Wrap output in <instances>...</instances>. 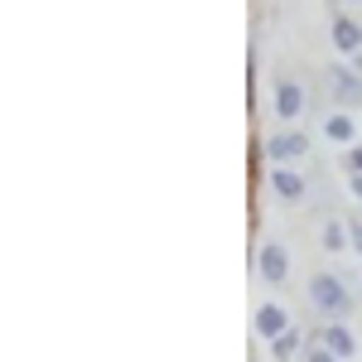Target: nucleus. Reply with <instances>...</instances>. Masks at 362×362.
I'll use <instances>...</instances> for the list:
<instances>
[{"mask_svg":"<svg viewBox=\"0 0 362 362\" xmlns=\"http://www.w3.org/2000/svg\"><path fill=\"white\" fill-rule=\"evenodd\" d=\"M343 232H348V223H334V218H329V223H324V247H329V251H343V242H348Z\"/></svg>","mask_w":362,"mask_h":362,"instance_id":"obj_12","label":"nucleus"},{"mask_svg":"<svg viewBox=\"0 0 362 362\" xmlns=\"http://www.w3.org/2000/svg\"><path fill=\"white\" fill-rule=\"evenodd\" d=\"M305 353V338H300V329H285V334L271 343V358L276 362H290V358H300Z\"/></svg>","mask_w":362,"mask_h":362,"instance_id":"obj_11","label":"nucleus"},{"mask_svg":"<svg viewBox=\"0 0 362 362\" xmlns=\"http://www.w3.org/2000/svg\"><path fill=\"white\" fill-rule=\"evenodd\" d=\"M329 92H334V102L343 112H358L362 107V78L353 68H329Z\"/></svg>","mask_w":362,"mask_h":362,"instance_id":"obj_4","label":"nucleus"},{"mask_svg":"<svg viewBox=\"0 0 362 362\" xmlns=\"http://www.w3.org/2000/svg\"><path fill=\"white\" fill-rule=\"evenodd\" d=\"M276 116L280 121H300L305 116V87L295 83V78L276 83Z\"/></svg>","mask_w":362,"mask_h":362,"instance_id":"obj_6","label":"nucleus"},{"mask_svg":"<svg viewBox=\"0 0 362 362\" xmlns=\"http://www.w3.org/2000/svg\"><path fill=\"white\" fill-rule=\"evenodd\" d=\"M285 329H295V324H290V314H285L280 305H261V309H256V334H261V338L276 343Z\"/></svg>","mask_w":362,"mask_h":362,"instance_id":"obj_9","label":"nucleus"},{"mask_svg":"<svg viewBox=\"0 0 362 362\" xmlns=\"http://www.w3.org/2000/svg\"><path fill=\"white\" fill-rule=\"evenodd\" d=\"M324 136H329V140H343V145L353 150V136H358V121H353V112H334L329 121H324Z\"/></svg>","mask_w":362,"mask_h":362,"instance_id":"obj_10","label":"nucleus"},{"mask_svg":"<svg viewBox=\"0 0 362 362\" xmlns=\"http://www.w3.org/2000/svg\"><path fill=\"white\" fill-rule=\"evenodd\" d=\"M309 305L319 309L324 319H348L353 314V295H348V285L338 276H309Z\"/></svg>","mask_w":362,"mask_h":362,"instance_id":"obj_1","label":"nucleus"},{"mask_svg":"<svg viewBox=\"0 0 362 362\" xmlns=\"http://www.w3.org/2000/svg\"><path fill=\"white\" fill-rule=\"evenodd\" d=\"M266 160H271V165H290V169H295V160H309V136H305V131H295V126L276 131V136L266 140Z\"/></svg>","mask_w":362,"mask_h":362,"instance_id":"obj_2","label":"nucleus"},{"mask_svg":"<svg viewBox=\"0 0 362 362\" xmlns=\"http://www.w3.org/2000/svg\"><path fill=\"white\" fill-rule=\"evenodd\" d=\"M348 237H353V247L362 251V218H353V223H348Z\"/></svg>","mask_w":362,"mask_h":362,"instance_id":"obj_15","label":"nucleus"},{"mask_svg":"<svg viewBox=\"0 0 362 362\" xmlns=\"http://www.w3.org/2000/svg\"><path fill=\"white\" fill-rule=\"evenodd\" d=\"M353 73H358V78H362V54H358V58H353Z\"/></svg>","mask_w":362,"mask_h":362,"instance_id":"obj_17","label":"nucleus"},{"mask_svg":"<svg viewBox=\"0 0 362 362\" xmlns=\"http://www.w3.org/2000/svg\"><path fill=\"white\" fill-rule=\"evenodd\" d=\"M319 343H324V348H329L338 362H348L353 353H358V338L348 334V324H343V319H324V329H319Z\"/></svg>","mask_w":362,"mask_h":362,"instance_id":"obj_5","label":"nucleus"},{"mask_svg":"<svg viewBox=\"0 0 362 362\" xmlns=\"http://www.w3.org/2000/svg\"><path fill=\"white\" fill-rule=\"evenodd\" d=\"M343 5H362V0H343Z\"/></svg>","mask_w":362,"mask_h":362,"instance_id":"obj_18","label":"nucleus"},{"mask_svg":"<svg viewBox=\"0 0 362 362\" xmlns=\"http://www.w3.org/2000/svg\"><path fill=\"white\" fill-rule=\"evenodd\" d=\"M271 189H276V198H285V203H305V179L290 165H271Z\"/></svg>","mask_w":362,"mask_h":362,"instance_id":"obj_8","label":"nucleus"},{"mask_svg":"<svg viewBox=\"0 0 362 362\" xmlns=\"http://www.w3.org/2000/svg\"><path fill=\"white\" fill-rule=\"evenodd\" d=\"M343 165H348V174H362V145H353V150L343 155Z\"/></svg>","mask_w":362,"mask_h":362,"instance_id":"obj_13","label":"nucleus"},{"mask_svg":"<svg viewBox=\"0 0 362 362\" xmlns=\"http://www.w3.org/2000/svg\"><path fill=\"white\" fill-rule=\"evenodd\" d=\"M329 34H334V49L348 58L362 54V25L358 20H348V15H334V25H329Z\"/></svg>","mask_w":362,"mask_h":362,"instance_id":"obj_7","label":"nucleus"},{"mask_svg":"<svg viewBox=\"0 0 362 362\" xmlns=\"http://www.w3.org/2000/svg\"><path fill=\"white\" fill-rule=\"evenodd\" d=\"M348 189H353V198L362 203V174H353V179H348Z\"/></svg>","mask_w":362,"mask_h":362,"instance_id":"obj_16","label":"nucleus"},{"mask_svg":"<svg viewBox=\"0 0 362 362\" xmlns=\"http://www.w3.org/2000/svg\"><path fill=\"white\" fill-rule=\"evenodd\" d=\"M256 271H261L266 285H285V280H290V251L280 247V242H261V251H256Z\"/></svg>","mask_w":362,"mask_h":362,"instance_id":"obj_3","label":"nucleus"},{"mask_svg":"<svg viewBox=\"0 0 362 362\" xmlns=\"http://www.w3.org/2000/svg\"><path fill=\"white\" fill-rule=\"evenodd\" d=\"M305 362H338V358L324 348V343H319V348H309V353H305Z\"/></svg>","mask_w":362,"mask_h":362,"instance_id":"obj_14","label":"nucleus"}]
</instances>
